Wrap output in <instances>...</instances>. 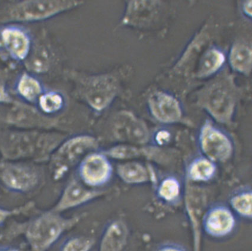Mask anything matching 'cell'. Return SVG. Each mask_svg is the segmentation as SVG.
<instances>
[{
	"label": "cell",
	"mask_w": 252,
	"mask_h": 251,
	"mask_svg": "<svg viewBox=\"0 0 252 251\" xmlns=\"http://www.w3.org/2000/svg\"><path fill=\"white\" fill-rule=\"evenodd\" d=\"M77 1H24L0 10V24L33 23L50 19L82 4Z\"/></svg>",
	"instance_id": "cell-1"
},
{
	"label": "cell",
	"mask_w": 252,
	"mask_h": 251,
	"mask_svg": "<svg viewBox=\"0 0 252 251\" xmlns=\"http://www.w3.org/2000/svg\"><path fill=\"white\" fill-rule=\"evenodd\" d=\"M236 102V87L229 77L214 81L201 91L199 96V105L221 123L230 122Z\"/></svg>",
	"instance_id": "cell-2"
},
{
	"label": "cell",
	"mask_w": 252,
	"mask_h": 251,
	"mask_svg": "<svg viewBox=\"0 0 252 251\" xmlns=\"http://www.w3.org/2000/svg\"><path fill=\"white\" fill-rule=\"evenodd\" d=\"M69 222L54 212L39 216L28 225L26 237L34 251H44L56 242Z\"/></svg>",
	"instance_id": "cell-3"
},
{
	"label": "cell",
	"mask_w": 252,
	"mask_h": 251,
	"mask_svg": "<svg viewBox=\"0 0 252 251\" xmlns=\"http://www.w3.org/2000/svg\"><path fill=\"white\" fill-rule=\"evenodd\" d=\"M81 91L90 106L97 111L106 108L117 93L118 82L109 74L76 76Z\"/></svg>",
	"instance_id": "cell-4"
},
{
	"label": "cell",
	"mask_w": 252,
	"mask_h": 251,
	"mask_svg": "<svg viewBox=\"0 0 252 251\" xmlns=\"http://www.w3.org/2000/svg\"><path fill=\"white\" fill-rule=\"evenodd\" d=\"M0 181L10 192L24 193L37 185L39 174L35 168L16 161L0 163Z\"/></svg>",
	"instance_id": "cell-5"
},
{
	"label": "cell",
	"mask_w": 252,
	"mask_h": 251,
	"mask_svg": "<svg viewBox=\"0 0 252 251\" xmlns=\"http://www.w3.org/2000/svg\"><path fill=\"white\" fill-rule=\"evenodd\" d=\"M237 221L231 210L222 204L211 207L202 220V228L208 236L215 239L228 237L236 229Z\"/></svg>",
	"instance_id": "cell-6"
},
{
	"label": "cell",
	"mask_w": 252,
	"mask_h": 251,
	"mask_svg": "<svg viewBox=\"0 0 252 251\" xmlns=\"http://www.w3.org/2000/svg\"><path fill=\"white\" fill-rule=\"evenodd\" d=\"M199 145L204 154L211 161L228 160L233 152V145L227 136L210 123H206L199 135Z\"/></svg>",
	"instance_id": "cell-7"
},
{
	"label": "cell",
	"mask_w": 252,
	"mask_h": 251,
	"mask_svg": "<svg viewBox=\"0 0 252 251\" xmlns=\"http://www.w3.org/2000/svg\"><path fill=\"white\" fill-rule=\"evenodd\" d=\"M0 28L3 48L11 58L19 62L27 60L32 49V38L28 30L14 24L5 25Z\"/></svg>",
	"instance_id": "cell-8"
},
{
	"label": "cell",
	"mask_w": 252,
	"mask_h": 251,
	"mask_svg": "<svg viewBox=\"0 0 252 251\" xmlns=\"http://www.w3.org/2000/svg\"><path fill=\"white\" fill-rule=\"evenodd\" d=\"M113 131L119 139L136 143L146 142L149 136L146 125L128 112H121L115 117Z\"/></svg>",
	"instance_id": "cell-9"
},
{
	"label": "cell",
	"mask_w": 252,
	"mask_h": 251,
	"mask_svg": "<svg viewBox=\"0 0 252 251\" xmlns=\"http://www.w3.org/2000/svg\"><path fill=\"white\" fill-rule=\"evenodd\" d=\"M149 103L153 116L159 122L171 123L181 119V106L178 101L170 95L157 92L150 96Z\"/></svg>",
	"instance_id": "cell-10"
},
{
	"label": "cell",
	"mask_w": 252,
	"mask_h": 251,
	"mask_svg": "<svg viewBox=\"0 0 252 251\" xmlns=\"http://www.w3.org/2000/svg\"><path fill=\"white\" fill-rule=\"evenodd\" d=\"M81 174L83 180L89 185L99 186L110 178L111 167L103 156H90L82 164Z\"/></svg>",
	"instance_id": "cell-11"
},
{
	"label": "cell",
	"mask_w": 252,
	"mask_h": 251,
	"mask_svg": "<svg viewBox=\"0 0 252 251\" xmlns=\"http://www.w3.org/2000/svg\"><path fill=\"white\" fill-rule=\"evenodd\" d=\"M14 89L20 99L29 103L37 102L39 97L44 93L40 81L27 72L20 75L16 80Z\"/></svg>",
	"instance_id": "cell-12"
},
{
	"label": "cell",
	"mask_w": 252,
	"mask_h": 251,
	"mask_svg": "<svg viewBox=\"0 0 252 251\" xmlns=\"http://www.w3.org/2000/svg\"><path fill=\"white\" fill-rule=\"evenodd\" d=\"M95 195L94 192L88 191L75 181L72 182L66 187L54 210L59 212L70 208L89 200Z\"/></svg>",
	"instance_id": "cell-13"
},
{
	"label": "cell",
	"mask_w": 252,
	"mask_h": 251,
	"mask_svg": "<svg viewBox=\"0 0 252 251\" xmlns=\"http://www.w3.org/2000/svg\"><path fill=\"white\" fill-rule=\"evenodd\" d=\"M230 63L234 70L246 75L250 74L252 69V51L247 45L237 43L231 48Z\"/></svg>",
	"instance_id": "cell-14"
},
{
	"label": "cell",
	"mask_w": 252,
	"mask_h": 251,
	"mask_svg": "<svg viewBox=\"0 0 252 251\" xmlns=\"http://www.w3.org/2000/svg\"><path fill=\"white\" fill-rule=\"evenodd\" d=\"M216 167L208 159L199 158L194 160L188 169V175L191 180L195 181H207L215 174Z\"/></svg>",
	"instance_id": "cell-15"
},
{
	"label": "cell",
	"mask_w": 252,
	"mask_h": 251,
	"mask_svg": "<svg viewBox=\"0 0 252 251\" xmlns=\"http://www.w3.org/2000/svg\"><path fill=\"white\" fill-rule=\"evenodd\" d=\"M224 60V56L221 51L216 49L208 51L199 63L198 76L205 77L215 73L221 67Z\"/></svg>",
	"instance_id": "cell-16"
},
{
	"label": "cell",
	"mask_w": 252,
	"mask_h": 251,
	"mask_svg": "<svg viewBox=\"0 0 252 251\" xmlns=\"http://www.w3.org/2000/svg\"><path fill=\"white\" fill-rule=\"evenodd\" d=\"M40 111L46 114H54L60 112L65 105L63 95L56 91H44L37 101Z\"/></svg>",
	"instance_id": "cell-17"
},
{
	"label": "cell",
	"mask_w": 252,
	"mask_h": 251,
	"mask_svg": "<svg viewBox=\"0 0 252 251\" xmlns=\"http://www.w3.org/2000/svg\"><path fill=\"white\" fill-rule=\"evenodd\" d=\"M252 194L250 189H245L237 192L231 196L230 204L234 212L240 217L251 219Z\"/></svg>",
	"instance_id": "cell-18"
},
{
	"label": "cell",
	"mask_w": 252,
	"mask_h": 251,
	"mask_svg": "<svg viewBox=\"0 0 252 251\" xmlns=\"http://www.w3.org/2000/svg\"><path fill=\"white\" fill-rule=\"evenodd\" d=\"M125 229L121 223L112 224L104 235L101 244L100 251H118L120 249L125 238Z\"/></svg>",
	"instance_id": "cell-19"
},
{
	"label": "cell",
	"mask_w": 252,
	"mask_h": 251,
	"mask_svg": "<svg viewBox=\"0 0 252 251\" xmlns=\"http://www.w3.org/2000/svg\"><path fill=\"white\" fill-rule=\"evenodd\" d=\"M118 171L121 178L127 183H141L148 180L146 169L137 163L124 164L118 167Z\"/></svg>",
	"instance_id": "cell-20"
},
{
	"label": "cell",
	"mask_w": 252,
	"mask_h": 251,
	"mask_svg": "<svg viewBox=\"0 0 252 251\" xmlns=\"http://www.w3.org/2000/svg\"><path fill=\"white\" fill-rule=\"evenodd\" d=\"M158 193L161 200L167 203H173L180 196L181 184L177 179L168 177L161 182Z\"/></svg>",
	"instance_id": "cell-21"
},
{
	"label": "cell",
	"mask_w": 252,
	"mask_h": 251,
	"mask_svg": "<svg viewBox=\"0 0 252 251\" xmlns=\"http://www.w3.org/2000/svg\"><path fill=\"white\" fill-rule=\"evenodd\" d=\"M94 241L85 237L74 238L66 242L63 248V251H89Z\"/></svg>",
	"instance_id": "cell-22"
},
{
	"label": "cell",
	"mask_w": 252,
	"mask_h": 251,
	"mask_svg": "<svg viewBox=\"0 0 252 251\" xmlns=\"http://www.w3.org/2000/svg\"><path fill=\"white\" fill-rule=\"evenodd\" d=\"M13 102V98L8 91L6 82L0 76V105H8Z\"/></svg>",
	"instance_id": "cell-23"
},
{
	"label": "cell",
	"mask_w": 252,
	"mask_h": 251,
	"mask_svg": "<svg viewBox=\"0 0 252 251\" xmlns=\"http://www.w3.org/2000/svg\"><path fill=\"white\" fill-rule=\"evenodd\" d=\"M138 154V151L131 147H120L114 150L112 155L116 158H130Z\"/></svg>",
	"instance_id": "cell-24"
},
{
	"label": "cell",
	"mask_w": 252,
	"mask_h": 251,
	"mask_svg": "<svg viewBox=\"0 0 252 251\" xmlns=\"http://www.w3.org/2000/svg\"><path fill=\"white\" fill-rule=\"evenodd\" d=\"M22 210L23 207L12 210L5 209L0 207V224L3 223L7 219L11 217V216L19 214L22 212Z\"/></svg>",
	"instance_id": "cell-25"
},
{
	"label": "cell",
	"mask_w": 252,
	"mask_h": 251,
	"mask_svg": "<svg viewBox=\"0 0 252 251\" xmlns=\"http://www.w3.org/2000/svg\"><path fill=\"white\" fill-rule=\"evenodd\" d=\"M156 251H188L185 248L178 244L167 243L160 245Z\"/></svg>",
	"instance_id": "cell-26"
},
{
	"label": "cell",
	"mask_w": 252,
	"mask_h": 251,
	"mask_svg": "<svg viewBox=\"0 0 252 251\" xmlns=\"http://www.w3.org/2000/svg\"><path fill=\"white\" fill-rule=\"evenodd\" d=\"M169 138L170 135L169 133L162 131L158 132V134L156 135V139L158 144L163 145V144L166 143L169 141Z\"/></svg>",
	"instance_id": "cell-27"
},
{
	"label": "cell",
	"mask_w": 252,
	"mask_h": 251,
	"mask_svg": "<svg viewBox=\"0 0 252 251\" xmlns=\"http://www.w3.org/2000/svg\"><path fill=\"white\" fill-rule=\"evenodd\" d=\"M243 9L246 15L250 17H252V1H246L243 4Z\"/></svg>",
	"instance_id": "cell-28"
},
{
	"label": "cell",
	"mask_w": 252,
	"mask_h": 251,
	"mask_svg": "<svg viewBox=\"0 0 252 251\" xmlns=\"http://www.w3.org/2000/svg\"><path fill=\"white\" fill-rule=\"evenodd\" d=\"M3 49V45H2L1 36V28H0V50Z\"/></svg>",
	"instance_id": "cell-29"
},
{
	"label": "cell",
	"mask_w": 252,
	"mask_h": 251,
	"mask_svg": "<svg viewBox=\"0 0 252 251\" xmlns=\"http://www.w3.org/2000/svg\"><path fill=\"white\" fill-rule=\"evenodd\" d=\"M0 251H19L16 249H2Z\"/></svg>",
	"instance_id": "cell-30"
}]
</instances>
